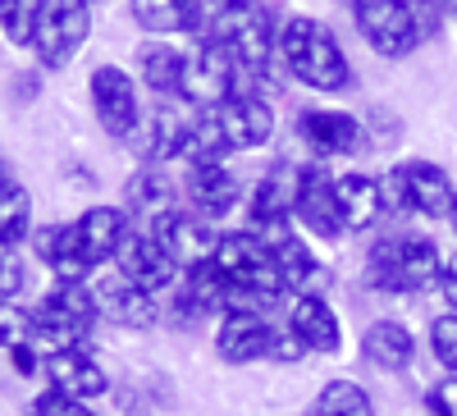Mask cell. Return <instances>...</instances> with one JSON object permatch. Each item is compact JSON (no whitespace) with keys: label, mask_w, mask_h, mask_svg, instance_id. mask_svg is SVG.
<instances>
[{"label":"cell","mask_w":457,"mask_h":416,"mask_svg":"<svg viewBox=\"0 0 457 416\" xmlns=\"http://www.w3.org/2000/svg\"><path fill=\"white\" fill-rule=\"evenodd\" d=\"M279 60L302 87L312 92H348L353 87V64L343 55L334 28H325L312 14H293L279 28Z\"/></svg>","instance_id":"obj_1"},{"label":"cell","mask_w":457,"mask_h":416,"mask_svg":"<svg viewBox=\"0 0 457 416\" xmlns=\"http://www.w3.org/2000/svg\"><path fill=\"white\" fill-rule=\"evenodd\" d=\"M444 270V252L439 243H430L426 234H389L379 238L366 256V284L385 297H403V293H426L439 284Z\"/></svg>","instance_id":"obj_2"},{"label":"cell","mask_w":457,"mask_h":416,"mask_svg":"<svg viewBox=\"0 0 457 416\" xmlns=\"http://www.w3.org/2000/svg\"><path fill=\"white\" fill-rule=\"evenodd\" d=\"M96 320H101V312H96V297H92L87 284H51L46 297L37 302V312H32L28 344L46 362L51 353L83 348V338L92 334Z\"/></svg>","instance_id":"obj_3"},{"label":"cell","mask_w":457,"mask_h":416,"mask_svg":"<svg viewBox=\"0 0 457 416\" xmlns=\"http://www.w3.org/2000/svg\"><path fill=\"white\" fill-rule=\"evenodd\" d=\"M206 42L228 46L238 73H247V79H270V60L279 51V32L270 28V14H265L261 0H228Z\"/></svg>","instance_id":"obj_4"},{"label":"cell","mask_w":457,"mask_h":416,"mask_svg":"<svg viewBox=\"0 0 457 416\" xmlns=\"http://www.w3.org/2000/svg\"><path fill=\"white\" fill-rule=\"evenodd\" d=\"M385 206L398 215H426V220H448L457 187L444 165L435 161H398L385 179Z\"/></svg>","instance_id":"obj_5"},{"label":"cell","mask_w":457,"mask_h":416,"mask_svg":"<svg viewBox=\"0 0 457 416\" xmlns=\"http://www.w3.org/2000/svg\"><path fill=\"white\" fill-rule=\"evenodd\" d=\"M215 266L220 275L243 288L247 297H256L261 307L284 293V279H279V266H275V252L265 247L252 229H238V234H220V247H215Z\"/></svg>","instance_id":"obj_6"},{"label":"cell","mask_w":457,"mask_h":416,"mask_svg":"<svg viewBox=\"0 0 457 416\" xmlns=\"http://www.w3.org/2000/svg\"><path fill=\"white\" fill-rule=\"evenodd\" d=\"M353 23L379 60H403L426 42L411 0H353Z\"/></svg>","instance_id":"obj_7"},{"label":"cell","mask_w":457,"mask_h":416,"mask_svg":"<svg viewBox=\"0 0 457 416\" xmlns=\"http://www.w3.org/2000/svg\"><path fill=\"white\" fill-rule=\"evenodd\" d=\"M87 32H92L87 0H46L42 23H37V37H32V51L42 60V69H64L87 46Z\"/></svg>","instance_id":"obj_8"},{"label":"cell","mask_w":457,"mask_h":416,"mask_svg":"<svg viewBox=\"0 0 457 416\" xmlns=\"http://www.w3.org/2000/svg\"><path fill=\"white\" fill-rule=\"evenodd\" d=\"M92 110H96V124L110 133L129 142L133 133H142V101H137V83L129 79V73L120 64H101L92 69Z\"/></svg>","instance_id":"obj_9"},{"label":"cell","mask_w":457,"mask_h":416,"mask_svg":"<svg viewBox=\"0 0 457 416\" xmlns=\"http://www.w3.org/2000/svg\"><path fill=\"white\" fill-rule=\"evenodd\" d=\"M228 96H238V64L220 42H197L183 73V101L197 110H220Z\"/></svg>","instance_id":"obj_10"},{"label":"cell","mask_w":457,"mask_h":416,"mask_svg":"<svg viewBox=\"0 0 457 416\" xmlns=\"http://www.w3.org/2000/svg\"><path fill=\"white\" fill-rule=\"evenodd\" d=\"M297 137L316 156H357V151L370 146V133L357 115H348V110H320V105H307L297 115Z\"/></svg>","instance_id":"obj_11"},{"label":"cell","mask_w":457,"mask_h":416,"mask_svg":"<svg viewBox=\"0 0 457 416\" xmlns=\"http://www.w3.org/2000/svg\"><path fill=\"white\" fill-rule=\"evenodd\" d=\"M151 234H156V243L179 261V270L211 266V261H215V247H220V234L211 229V224H206L197 211H183V206H174L165 220L151 224Z\"/></svg>","instance_id":"obj_12"},{"label":"cell","mask_w":457,"mask_h":416,"mask_svg":"<svg viewBox=\"0 0 457 416\" xmlns=\"http://www.w3.org/2000/svg\"><path fill=\"white\" fill-rule=\"evenodd\" d=\"M293 215L302 220V229L320 243H334L343 234L338 220V197H334V174L325 165H297V202Z\"/></svg>","instance_id":"obj_13"},{"label":"cell","mask_w":457,"mask_h":416,"mask_svg":"<svg viewBox=\"0 0 457 416\" xmlns=\"http://www.w3.org/2000/svg\"><path fill=\"white\" fill-rule=\"evenodd\" d=\"M114 270L129 275L137 288H146L151 297H156L179 279V261L156 243L151 229H129V238L120 243V252H114Z\"/></svg>","instance_id":"obj_14"},{"label":"cell","mask_w":457,"mask_h":416,"mask_svg":"<svg viewBox=\"0 0 457 416\" xmlns=\"http://www.w3.org/2000/svg\"><path fill=\"white\" fill-rule=\"evenodd\" d=\"M92 297H96V312L110 316L114 325H124V329H151L156 316H161L156 297H151L146 288H137L120 270H105L101 279H92Z\"/></svg>","instance_id":"obj_15"},{"label":"cell","mask_w":457,"mask_h":416,"mask_svg":"<svg viewBox=\"0 0 457 416\" xmlns=\"http://www.w3.org/2000/svg\"><path fill=\"white\" fill-rule=\"evenodd\" d=\"M215 120L228 137V146L234 151H252V146H265L275 137V110L265 96L256 92H238V96H228L220 110H215Z\"/></svg>","instance_id":"obj_16"},{"label":"cell","mask_w":457,"mask_h":416,"mask_svg":"<svg viewBox=\"0 0 457 416\" xmlns=\"http://www.w3.org/2000/svg\"><path fill=\"white\" fill-rule=\"evenodd\" d=\"M142 151L151 165H170V161H187V142H193V120L183 115V105L174 96H161V105L146 115L142 124Z\"/></svg>","instance_id":"obj_17"},{"label":"cell","mask_w":457,"mask_h":416,"mask_svg":"<svg viewBox=\"0 0 457 416\" xmlns=\"http://www.w3.org/2000/svg\"><path fill=\"white\" fill-rule=\"evenodd\" d=\"M334 197H338V220H343V234H366L385 220V183L361 174V170H348L334 179Z\"/></svg>","instance_id":"obj_18"},{"label":"cell","mask_w":457,"mask_h":416,"mask_svg":"<svg viewBox=\"0 0 457 416\" xmlns=\"http://www.w3.org/2000/svg\"><path fill=\"white\" fill-rule=\"evenodd\" d=\"M270 344H275V325H265L256 312H228L220 320V334H215V353L228 366H247V362L270 357Z\"/></svg>","instance_id":"obj_19"},{"label":"cell","mask_w":457,"mask_h":416,"mask_svg":"<svg viewBox=\"0 0 457 416\" xmlns=\"http://www.w3.org/2000/svg\"><path fill=\"white\" fill-rule=\"evenodd\" d=\"M32 247H37V256L46 261V270H51L55 284H87L92 261L79 247L73 224H42V229L32 234Z\"/></svg>","instance_id":"obj_20"},{"label":"cell","mask_w":457,"mask_h":416,"mask_svg":"<svg viewBox=\"0 0 457 416\" xmlns=\"http://www.w3.org/2000/svg\"><path fill=\"white\" fill-rule=\"evenodd\" d=\"M288 329L307 344L312 353H325L334 357L343 348V325H338V312L329 307V302L320 293H302L293 297V307H288Z\"/></svg>","instance_id":"obj_21"},{"label":"cell","mask_w":457,"mask_h":416,"mask_svg":"<svg viewBox=\"0 0 457 416\" xmlns=\"http://www.w3.org/2000/svg\"><path fill=\"white\" fill-rule=\"evenodd\" d=\"M73 234H79V247L87 252L92 266H101L129 238V211L124 206H92L73 220Z\"/></svg>","instance_id":"obj_22"},{"label":"cell","mask_w":457,"mask_h":416,"mask_svg":"<svg viewBox=\"0 0 457 416\" xmlns=\"http://www.w3.org/2000/svg\"><path fill=\"white\" fill-rule=\"evenodd\" d=\"M42 370H46L51 389H60V394H69V398H96V394H105V389H110L105 370H101L83 348L51 353V357L42 362Z\"/></svg>","instance_id":"obj_23"},{"label":"cell","mask_w":457,"mask_h":416,"mask_svg":"<svg viewBox=\"0 0 457 416\" xmlns=\"http://www.w3.org/2000/svg\"><path fill=\"white\" fill-rule=\"evenodd\" d=\"M183 193H187V202H193V211H197L202 220H220V215L234 211L243 183L228 174L224 165H197V170H187Z\"/></svg>","instance_id":"obj_24"},{"label":"cell","mask_w":457,"mask_h":416,"mask_svg":"<svg viewBox=\"0 0 457 416\" xmlns=\"http://www.w3.org/2000/svg\"><path fill=\"white\" fill-rule=\"evenodd\" d=\"M361 353L379 370H407L416 357V334L403 320H370L361 329Z\"/></svg>","instance_id":"obj_25"},{"label":"cell","mask_w":457,"mask_h":416,"mask_svg":"<svg viewBox=\"0 0 457 416\" xmlns=\"http://www.w3.org/2000/svg\"><path fill=\"white\" fill-rule=\"evenodd\" d=\"M275 266H279V279H284V293L293 288L297 297L302 293H320V284L329 279V270H325V261L307 247V243H302L297 234H284L275 247Z\"/></svg>","instance_id":"obj_26"},{"label":"cell","mask_w":457,"mask_h":416,"mask_svg":"<svg viewBox=\"0 0 457 416\" xmlns=\"http://www.w3.org/2000/svg\"><path fill=\"white\" fill-rule=\"evenodd\" d=\"M228 302H234V284H228L220 275V266L211 261V266L187 270L174 307H179V316H211V312H228Z\"/></svg>","instance_id":"obj_27"},{"label":"cell","mask_w":457,"mask_h":416,"mask_svg":"<svg viewBox=\"0 0 457 416\" xmlns=\"http://www.w3.org/2000/svg\"><path fill=\"white\" fill-rule=\"evenodd\" d=\"M174 206H179V202H174V183H170L161 170H137V174L124 183V211H129L133 220H142L146 229H151L156 220H165Z\"/></svg>","instance_id":"obj_28"},{"label":"cell","mask_w":457,"mask_h":416,"mask_svg":"<svg viewBox=\"0 0 457 416\" xmlns=\"http://www.w3.org/2000/svg\"><path fill=\"white\" fill-rule=\"evenodd\" d=\"M137 73L146 79V87L156 92V96H183L187 55L174 51L170 42H142L137 46Z\"/></svg>","instance_id":"obj_29"},{"label":"cell","mask_w":457,"mask_h":416,"mask_svg":"<svg viewBox=\"0 0 457 416\" xmlns=\"http://www.w3.org/2000/svg\"><path fill=\"white\" fill-rule=\"evenodd\" d=\"M32 238V197H28V187L0 170V243H23Z\"/></svg>","instance_id":"obj_30"},{"label":"cell","mask_w":457,"mask_h":416,"mask_svg":"<svg viewBox=\"0 0 457 416\" xmlns=\"http://www.w3.org/2000/svg\"><path fill=\"white\" fill-rule=\"evenodd\" d=\"M129 10L137 19V28L146 32H193V14H197V0H129Z\"/></svg>","instance_id":"obj_31"},{"label":"cell","mask_w":457,"mask_h":416,"mask_svg":"<svg viewBox=\"0 0 457 416\" xmlns=\"http://www.w3.org/2000/svg\"><path fill=\"white\" fill-rule=\"evenodd\" d=\"M307 416H375V403H370V394L357 380H329L316 394Z\"/></svg>","instance_id":"obj_32"},{"label":"cell","mask_w":457,"mask_h":416,"mask_svg":"<svg viewBox=\"0 0 457 416\" xmlns=\"http://www.w3.org/2000/svg\"><path fill=\"white\" fill-rule=\"evenodd\" d=\"M228 137H224V129H220V120H215V110H206L202 120H193V142H187V165H224V156H228Z\"/></svg>","instance_id":"obj_33"},{"label":"cell","mask_w":457,"mask_h":416,"mask_svg":"<svg viewBox=\"0 0 457 416\" xmlns=\"http://www.w3.org/2000/svg\"><path fill=\"white\" fill-rule=\"evenodd\" d=\"M42 10H46V0H0V32H5L14 46H32Z\"/></svg>","instance_id":"obj_34"},{"label":"cell","mask_w":457,"mask_h":416,"mask_svg":"<svg viewBox=\"0 0 457 416\" xmlns=\"http://www.w3.org/2000/svg\"><path fill=\"white\" fill-rule=\"evenodd\" d=\"M430 353L448 375H457V312H444L430 320Z\"/></svg>","instance_id":"obj_35"},{"label":"cell","mask_w":457,"mask_h":416,"mask_svg":"<svg viewBox=\"0 0 457 416\" xmlns=\"http://www.w3.org/2000/svg\"><path fill=\"white\" fill-rule=\"evenodd\" d=\"M28 334H32V312H19L14 302L0 297V348L14 353L19 344H28Z\"/></svg>","instance_id":"obj_36"},{"label":"cell","mask_w":457,"mask_h":416,"mask_svg":"<svg viewBox=\"0 0 457 416\" xmlns=\"http://www.w3.org/2000/svg\"><path fill=\"white\" fill-rule=\"evenodd\" d=\"M32 416H96L83 398H69L60 389H42L32 398Z\"/></svg>","instance_id":"obj_37"},{"label":"cell","mask_w":457,"mask_h":416,"mask_svg":"<svg viewBox=\"0 0 457 416\" xmlns=\"http://www.w3.org/2000/svg\"><path fill=\"white\" fill-rule=\"evenodd\" d=\"M426 412L430 416H457V375H444L426 389Z\"/></svg>","instance_id":"obj_38"},{"label":"cell","mask_w":457,"mask_h":416,"mask_svg":"<svg viewBox=\"0 0 457 416\" xmlns=\"http://www.w3.org/2000/svg\"><path fill=\"white\" fill-rule=\"evenodd\" d=\"M23 288V261L14 256V247L10 243H0V297H14Z\"/></svg>","instance_id":"obj_39"},{"label":"cell","mask_w":457,"mask_h":416,"mask_svg":"<svg viewBox=\"0 0 457 416\" xmlns=\"http://www.w3.org/2000/svg\"><path fill=\"white\" fill-rule=\"evenodd\" d=\"M312 348L302 344V338L293 334V329H275V344H270V362H279V366H297L302 357H307Z\"/></svg>","instance_id":"obj_40"},{"label":"cell","mask_w":457,"mask_h":416,"mask_svg":"<svg viewBox=\"0 0 457 416\" xmlns=\"http://www.w3.org/2000/svg\"><path fill=\"white\" fill-rule=\"evenodd\" d=\"M439 297H444V307L457 312V252H444V270H439Z\"/></svg>","instance_id":"obj_41"},{"label":"cell","mask_w":457,"mask_h":416,"mask_svg":"<svg viewBox=\"0 0 457 416\" xmlns=\"http://www.w3.org/2000/svg\"><path fill=\"white\" fill-rule=\"evenodd\" d=\"M10 357H14V370L19 375H37V366H42V353H37L32 344H19Z\"/></svg>","instance_id":"obj_42"},{"label":"cell","mask_w":457,"mask_h":416,"mask_svg":"<svg viewBox=\"0 0 457 416\" xmlns=\"http://www.w3.org/2000/svg\"><path fill=\"white\" fill-rule=\"evenodd\" d=\"M448 224H453V238H457V197H453V211H448Z\"/></svg>","instance_id":"obj_43"},{"label":"cell","mask_w":457,"mask_h":416,"mask_svg":"<svg viewBox=\"0 0 457 416\" xmlns=\"http://www.w3.org/2000/svg\"><path fill=\"white\" fill-rule=\"evenodd\" d=\"M439 5H444V14H453V19H457V0H439Z\"/></svg>","instance_id":"obj_44"},{"label":"cell","mask_w":457,"mask_h":416,"mask_svg":"<svg viewBox=\"0 0 457 416\" xmlns=\"http://www.w3.org/2000/svg\"><path fill=\"white\" fill-rule=\"evenodd\" d=\"M426 416H430V412H426Z\"/></svg>","instance_id":"obj_45"}]
</instances>
